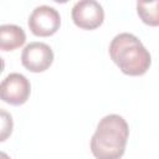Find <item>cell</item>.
<instances>
[{
	"mask_svg": "<svg viewBox=\"0 0 159 159\" xmlns=\"http://www.w3.org/2000/svg\"><path fill=\"white\" fill-rule=\"evenodd\" d=\"M129 127L119 114L103 117L91 138V152L96 159H120L125 152Z\"/></svg>",
	"mask_w": 159,
	"mask_h": 159,
	"instance_id": "6da1fadb",
	"label": "cell"
},
{
	"mask_svg": "<svg viewBox=\"0 0 159 159\" xmlns=\"http://www.w3.org/2000/svg\"><path fill=\"white\" fill-rule=\"evenodd\" d=\"M109 56L127 76H142L152 65L149 51L135 35L129 32H122L113 37L109 43Z\"/></svg>",
	"mask_w": 159,
	"mask_h": 159,
	"instance_id": "7a4b0ae2",
	"label": "cell"
},
{
	"mask_svg": "<svg viewBox=\"0 0 159 159\" xmlns=\"http://www.w3.org/2000/svg\"><path fill=\"white\" fill-rule=\"evenodd\" d=\"M27 25L35 36L48 37L58 31L61 26V16L55 7L40 5L30 14Z\"/></svg>",
	"mask_w": 159,
	"mask_h": 159,
	"instance_id": "3957f363",
	"label": "cell"
},
{
	"mask_svg": "<svg viewBox=\"0 0 159 159\" xmlns=\"http://www.w3.org/2000/svg\"><path fill=\"white\" fill-rule=\"evenodd\" d=\"M73 24L82 30H94L104 21V10L98 1L82 0L73 5L71 10Z\"/></svg>",
	"mask_w": 159,
	"mask_h": 159,
	"instance_id": "277c9868",
	"label": "cell"
},
{
	"mask_svg": "<svg viewBox=\"0 0 159 159\" xmlns=\"http://www.w3.org/2000/svg\"><path fill=\"white\" fill-rule=\"evenodd\" d=\"M31 93L30 81L21 73L7 75L0 84V98L11 106L24 104Z\"/></svg>",
	"mask_w": 159,
	"mask_h": 159,
	"instance_id": "5b68a950",
	"label": "cell"
},
{
	"mask_svg": "<svg viewBox=\"0 0 159 159\" xmlns=\"http://www.w3.org/2000/svg\"><path fill=\"white\" fill-rule=\"evenodd\" d=\"M53 62L52 48L43 42H30L21 53L22 66L34 73H40L50 68Z\"/></svg>",
	"mask_w": 159,
	"mask_h": 159,
	"instance_id": "8992f818",
	"label": "cell"
},
{
	"mask_svg": "<svg viewBox=\"0 0 159 159\" xmlns=\"http://www.w3.org/2000/svg\"><path fill=\"white\" fill-rule=\"evenodd\" d=\"M26 41V34L22 27L14 24L0 26V48L2 51H14L21 47Z\"/></svg>",
	"mask_w": 159,
	"mask_h": 159,
	"instance_id": "52a82bcc",
	"label": "cell"
},
{
	"mask_svg": "<svg viewBox=\"0 0 159 159\" xmlns=\"http://www.w3.org/2000/svg\"><path fill=\"white\" fill-rule=\"evenodd\" d=\"M137 14L139 19L148 26H159V0L138 1Z\"/></svg>",
	"mask_w": 159,
	"mask_h": 159,
	"instance_id": "ba28073f",
	"label": "cell"
},
{
	"mask_svg": "<svg viewBox=\"0 0 159 159\" xmlns=\"http://www.w3.org/2000/svg\"><path fill=\"white\" fill-rule=\"evenodd\" d=\"M1 118H2V127H1V139L0 140L4 142L12 132V118L4 109H1Z\"/></svg>",
	"mask_w": 159,
	"mask_h": 159,
	"instance_id": "9c48e42d",
	"label": "cell"
},
{
	"mask_svg": "<svg viewBox=\"0 0 159 159\" xmlns=\"http://www.w3.org/2000/svg\"><path fill=\"white\" fill-rule=\"evenodd\" d=\"M1 159H10V158H9V157L2 152V153H1Z\"/></svg>",
	"mask_w": 159,
	"mask_h": 159,
	"instance_id": "30bf717a",
	"label": "cell"
}]
</instances>
